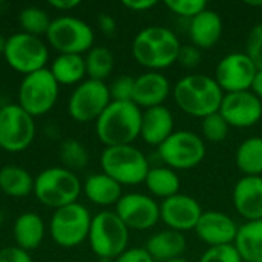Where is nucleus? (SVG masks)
I'll return each instance as SVG.
<instances>
[{
	"label": "nucleus",
	"mask_w": 262,
	"mask_h": 262,
	"mask_svg": "<svg viewBox=\"0 0 262 262\" xmlns=\"http://www.w3.org/2000/svg\"><path fill=\"white\" fill-rule=\"evenodd\" d=\"M175 104L184 114L195 118H206L220 111L224 92L213 77L190 74L177 81L172 89Z\"/></svg>",
	"instance_id": "f257e3e1"
},
{
	"label": "nucleus",
	"mask_w": 262,
	"mask_h": 262,
	"mask_svg": "<svg viewBox=\"0 0 262 262\" xmlns=\"http://www.w3.org/2000/svg\"><path fill=\"white\" fill-rule=\"evenodd\" d=\"M181 43L173 31L164 26H147L132 41V55L138 64L160 72L178 61Z\"/></svg>",
	"instance_id": "f03ea898"
},
{
	"label": "nucleus",
	"mask_w": 262,
	"mask_h": 262,
	"mask_svg": "<svg viewBox=\"0 0 262 262\" xmlns=\"http://www.w3.org/2000/svg\"><path fill=\"white\" fill-rule=\"evenodd\" d=\"M143 111L132 101H111L95 121L98 140L106 147L129 146L141 130Z\"/></svg>",
	"instance_id": "7ed1b4c3"
},
{
	"label": "nucleus",
	"mask_w": 262,
	"mask_h": 262,
	"mask_svg": "<svg viewBox=\"0 0 262 262\" xmlns=\"http://www.w3.org/2000/svg\"><path fill=\"white\" fill-rule=\"evenodd\" d=\"M100 164L103 173L114 178L121 186H137L144 183L150 170L146 155L132 144L106 147L101 154Z\"/></svg>",
	"instance_id": "20e7f679"
},
{
	"label": "nucleus",
	"mask_w": 262,
	"mask_h": 262,
	"mask_svg": "<svg viewBox=\"0 0 262 262\" xmlns=\"http://www.w3.org/2000/svg\"><path fill=\"white\" fill-rule=\"evenodd\" d=\"M88 239L92 252L100 259L115 261L127 250L129 229L115 212L103 210L92 218Z\"/></svg>",
	"instance_id": "39448f33"
},
{
	"label": "nucleus",
	"mask_w": 262,
	"mask_h": 262,
	"mask_svg": "<svg viewBox=\"0 0 262 262\" xmlns=\"http://www.w3.org/2000/svg\"><path fill=\"white\" fill-rule=\"evenodd\" d=\"M81 192L78 177L66 167H49L38 173L34 181L37 200L52 209H60L77 203Z\"/></svg>",
	"instance_id": "423d86ee"
},
{
	"label": "nucleus",
	"mask_w": 262,
	"mask_h": 262,
	"mask_svg": "<svg viewBox=\"0 0 262 262\" xmlns=\"http://www.w3.org/2000/svg\"><path fill=\"white\" fill-rule=\"evenodd\" d=\"M158 149L164 166L173 170H189L200 166L206 158V143L192 130H175Z\"/></svg>",
	"instance_id": "0eeeda50"
},
{
	"label": "nucleus",
	"mask_w": 262,
	"mask_h": 262,
	"mask_svg": "<svg viewBox=\"0 0 262 262\" xmlns=\"http://www.w3.org/2000/svg\"><path fill=\"white\" fill-rule=\"evenodd\" d=\"M60 84L54 78L49 69H40L25 78L18 88V106L26 111L31 117H40L48 114L57 98Z\"/></svg>",
	"instance_id": "6e6552de"
},
{
	"label": "nucleus",
	"mask_w": 262,
	"mask_h": 262,
	"mask_svg": "<svg viewBox=\"0 0 262 262\" xmlns=\"http://www.w3.org/2000/svg\"><path fill=\"white\" fill-rule=\"evenodd\" d=\"M91 221L92 216L89 210L83 204L74 203L54 212L49 223V233L55 244L64 249H72L88 239Z\"/></svg>",
	"instance_id": "1a4fd4ad"
},
{
	"label": "nucleus",
	"mask_w": 262,
	"mask_h": 262,
	"mask_svg": "<svg viewBox=\"0 0 262 262\" xmlns=\"http://www.w3.org/2000/svg\"><path fill=\"white\" fill-rule=\"evenodd\" d=\"M48 41L60 54L81 55L94 48V31L81 18L61 15L51 21L48 29Z\"/></svg>",
	"instance_id": "9d476101"
},
{
	"label": "nucleus",
	"mask_w": 262,
	"mask_h": 262,
	"mask_svg": "<svg viewBox=\"0 0 262 262\" xmlns=\"http://www.w3.org/2000/svg\"><path fill=\"white\" fill-rule=\"evenodd\" d=\"M35 137V123L18 104L0 107V147L6 152H23Z\"/></svg>",
	"instance_id": "9b49d317"
},
{
	"label": "nucleus",
	"mask_w": 262,
	"mask_h": 262,
	"mask_svg": "<svg viewBox=\"0 0 262 262\" xmlns=\"http://www.w3.org/2000/svg\"><path fill=\"white\" fill-rule=\"evenodd\" d=\"M48 58V48L40 40V37H34L25 32H17L8 37L5 60L14 71L29 75L45 69Z\"/></svg>",
	"instance_id": "f8f14e48"
},
{
	"label": "nucleus",
	"mask_w": 262,
	"mask_h": 262,
	"mask_svg": "<svg viewBox=\"0 0 262 262\" xmlns=\"http://www.w3.org/2000/svg\"><path fill=\"white\" fill-rule=\"evenodd\" d=\"M111 101L109 86H106L104 81L88 78L74 89L68 103V111L72 120L78 123L97 121Z\"/></svg>",
	"instance_id": "ddd939ff"
},
{
	"label": "nucleus",
	"mask_w": 262,
	"mask_h": 262,
	"mask_svg": "<svg viewBox=\"0 0 262 262\" xmlns=\"http://www.w3.org/2000/svg\"><path fill=\"white\" fill-rule=\"evenodd\" d=\"M258 68L246 52H232L224 55L215 69V81L224 94L250 91Z\"/></svg>",
	"instance_id": "4468645a"
},
{
	"label": "nucleus",
	"mask_w": 262,
	"mask_h": 262,
	"mask_svg": "<svg viewBox=\"0 0 262 262\" xmlns=\"http://www.w3.org/2000/svg\"><path fill=\"white\" fill-rule=\"evenodd\" d=\"M115 213L129 230H149L160 221V204L144 193H127L120 198Z\"/></svg>",
	"instance_id": "2eb2a0df"
},
{
	"label": "nucleus",
	"mask_w": 262,
	"mask_h": 262,
	"mask_svg": "<svg viewBox=\"0 0 262 262\" xmlns=\"http://www.w3.org/2000/svg\"><path fill=\"white\" fill-rule=\"evenodd\" d=\"M230 127L247 129L256 126L262 118V100L252 91L224 94L218 111Z\"/></svg>",
	"instance_id": "dca6fc26"
},
{
	"label": "nucleus",
	"mask_w": 262,
	"mask_h": 262,
	"mask_svg": "<svg viewBox=\"0 0 262 262\" xmlns=\"http://www.w3.org/2000/svg\"><path fill=\"white\" fill-rule=\"evenodd\" d=\"M201 215V204L193 196L184 193L163 200L160 204V221H163L167 229L177 230L180 233L195 230Z\"/></svg>",
	"instance_id": "f3484780"
},
{
	"label": "nucleus",
	"mask_w": 262,
	"mask_h": 262,
	"mask_svg": "<svg viewBox=\"0 0 262 262\" xmlns=\"http://www.w3.org/2000/svg\"><path fill=\"white\" fill-rule=\"evenodd\" d=\"M238 229L239 227L232 216L223 212L212 210L203 212L193 232L200 241H203L209 247H216L235 244Z\"/></svg>",
	"instance_id": "a211bd4d"
},
{
	"label": "nucleus",
	"mask_w": 262,
	"mask_h": 262,
	"mask_svg": "<svg viewBox=\"0 0 262 262\" xmlns=\"http://www.w3.org/2000/svg\"><path fill=\"white\" fill-rule=\"evenodd\" d=\"M170 92L172 86L164 74L147 71L135 78L132 103L144 111L157 106H164V101L167 100Z\"/></svg>",
	"instance_id": "6ab92c4d"
},
{
	"label": "nucleus",
	"mask_w": 262,
	"mask_h": 262,
	"mask_svg": "<svg viewBox=\"0 0 262 262\" xmlns=\"http://www.w3.org/2000/svg\"><path fill=\"white\" fill-rule=\"evenodd\" d=\"M233 207L247 223L262 220V177H243L232 192Z\"/></svg>",
	"instance_id": "aec40b11"
},
{
	"label": "nucleus",
	"mask_w": 262,
	"mask_h": 262,
	"mask_svg": "<svg viewBox=\"0 0 262 262\" xmlns=\"http://www.w3.org/2000/svg\"><path fill=\"white\" fill-rule=\"evenodd\" d=\"M175 132L173 114L166 106H157L143 111L140 137L149 146L160 147Z\"/></svg>",
	"instance_id": "412c9836"
},
{
	"label": "nucleus",
	"mask_w": 262,
	"mask_h": 262,
	"mask_svg": "<svg viewBox=\"0 0 262 262\" xmlns=\"http://www.w3.org/2000/svg\"><path fill=\"white\" fill-rule=\"evenodd\" d=\"M224 31V23L221 15L213 9H206L190 20L189 37L193 46L203 49L213 48Z\"/></svg>",
	"instance_id": "4be33fe9"
},
{
	"label": "nucleus",
	"mask_w": 262,
	"mask_h": 262,
	"mask_svg": "<svg viewBox=\"0 0 262 262\" xmlns=\"http://www.w3.org/2000/svg\"><path fill=\"white\" fill-rule=\"evenodd\" d=\"M186 247H187V241L184 233L166 229L152 235L147 239L144 249L155 259V262H166L183 258Z\"/></svg>",
	"instance_id": "5701e85b"
},
{
	"label": "nucleus",
	"mask_w": 262,
	"mask_h": 262,
	"mask_svg": "<svg viewBox=\"0 0 262 262\" xmlns=\"http://www.w3.org/2000/svg\"><path fill=\"white\" fill-rule=\"evenodd\" d=\"M45 230H46L45 223L37 213L32 212L21 213L15 220L12 229L15 246L26 252L37 249L45 238Z\"/></svg>",
	"instance_id": "b1692460"
},
{
	"label": "nucleus",
	"mask_w": 262,
	"mask_h": 262,
	"mask_svg": "<svg viewBox=\"0 0 262 262\" xmlns=\"http://www.w3.org/2000/svg\"><path fill=\"white\" fill-rule=\"evenodd\" d=\"M84 195L88 200L97 206H112L120 201L123 196L121 184H118L114 178L106 173L91 175L84 183Z\"/></svg>",
	"instance_id": "393cba45"
},
{
	"label": "nucleus",
	"mask_w": 262,
	"mask_h": 262,
	"mask_svg": "<svg viewBox=\"0 0 262 262\" xmlns=\"http://www.w3.org/2000/svg\"><path fill=\"white\" fill-rule=\"evenodd\" d=\"M233 246L243 262H262V220L243 224Z\"/></svg>",
	"instance_id": "a878e982"
},
{
	"label": "nucleus",
	"mask_w": 262,
	"mask_h": 262,
	"mask_svg": "<svg viewBox=\"0 0 262 262\" xmlns=\"http://www.w3.org/2000/svg\"><path fill=\"white\" fill-rule=\"evenodd\" d=\"M144 184L152 196L161 198V200H167L170 196L178 195L181 189V180L177 170L167 166L150 167L144 180Z\"/></svg>",
	"instance_id": "bb28decb"
},
{
	"label": "nucleus",
	"mask_w": 262,
	"mask_h": 262,
	"mask_svg": "<svg viewBox=\"0 0 262 262\" xmlns=\"http://www.w3.org/2000/svg\"><path fill=\"white\" fill-rule=\"evenodd\" d=\"M34 178L20 166H5L0 169V189L12 198H25L34 192Z\"/></svg>",
	"instance_id": "cd10ccee"
},
{
	"label": "nucleus",
	"mask_w": 262,
	"mask_h": 262,
	"mask_svg": "<svg viewBox=\"0 0 262 262\" xmlns=\"http://www.w3.org/2000/svg\"><path fill=\"white\" fill-rule=\"evenodd\" d=\"M235 163L244 177H262V138H246L236 149Z\"/></svg>",
	"instance_id": "c85d7f7f"
},
{
	"label": "nucleus",
	"mask_w": 262,
	"mask_h": 262,
	"mask_svg": "<svg viewBox=\"0 0 262 262\" xmlns=\"http://www.w3.org/2000/svg\"><path fill=\"white\" fill-rule=\"evenodd\" d=\"M58 84H75L80 83L86 75V64L81 55L60 54L49 69Z\"/></svg>",
	"instance_id": "c756f323"
},
{
	"label": "nucleus",
	"mask_w": 262,
	"mask_h": 262,
	"mask_svg": "<svg viewBox=\"0 0 262 262\" xmlns=\"http://www.w3.org/2000/svg\"><path fill=\"white\" fill-rule=\"evenodd\" d=\"M114 54L104 46H94L84 58L86 74L91 80L104 81L114 69Z\"/></svg>",
	"instance_id": "7c9ffc66"
},
{
	"label": "nucleus",
	"mask_w": 262,
	"mask_h": 262,
	"mask_svg": "<svg viewBox=\"0 0 262 262\" xmlns=\"http://www.w3.org/2000/svg\"><path fill=\"white\" fill-rule=\"evenodd\" d=\"M51 18L48 12L37 6H26L18 14V23L21 28V32L38 37L43 34H48V29L51 26Z\"/></svg>",
	"instance_id": "2f4dec72"
},
{
	"label": "nucleus",
	"mask_w": 262,
	"mask_h": 262,
	"mask_svg": "<svg viewBox=\"0 0 262 262\" xmlns=\"http://www.w3.org/2000/svg\"><path fill=\"white\" fill-rule=\"evenodd\" d=\"M60 158L63 161V164L66 166L68 170H80V169H84L88 161H89V155H88V150L86 147L77 141V140H64L61 143V147H60Z\"/></svg>",
	"instance_id": "473e14b6"
},
{
	"label": "nucleus",
	"mask_w": 262,
	"mask_h": 262,
	"mask_svg": "<svg viewBox=\"0 0 262 262\" xmlns=\"http://www.w3.org/2000/svg\"><path fill=\"white\" fill-rule=\"evenodd\" d=\"M229 130H230V126L227 124V121L223 118V115L220 112L212 114V115L203 118V121H201L203 140H207L210 143L224 141L229 137Z\"/></svg>",
	"instance_id": "72a5a7b5"
},
{
	"label": "nucleus",
	"mask_w": 262,
	"mask_h": 262,
	"mask_svg": "<svg viewBox=\"0 0 262 262\" xmlns=\"http://www.w3.org/2000/svg\"><path fill=\"white\" fill-rule=\"evenodd\" d=\"M166 6L180 17L193 18L207 9V2L204 0H166Z\"/></svg>",
	"instance_id": "f704fd0d"
},
{
	"label": "nucleus",
	"mask_w": 262,
	"mask_h": 262,
	"mask_svg": "<svg viewBox=\"0 0 262 262\" xmlns=\"http://www.w3.org/2000/svg\"><path fill=\"white\" fill-rule=\"evenodd\" d=\"M198 262H243L236 247L230 246H216L209 247L200 258Z\"/></svg>",
	"instance_id": "c9c22d12"
},
{
	"label": "nucleus",
	"mask_w": 262,
	"mask_h": 262,
	"mask_svg": "<svg viewBox=\"0 0 262 262\" xmlns=\"http://www.w3.org/2000/svg\"><path fill=\"white\" fill-rule=\"evenodd\" d=\"M258 69H262V23L255 25L246 40V51Z\"/></svg>",
	"instance_id": "e433bc0d"
},
{
	"label": "nucleus",
	"mask_w": 262,
	"mask_h": 262,
	"mask_svg": "<svg viewBox=\"0 0 262 262\" xmlns=\"http://www.w3.org/2000/svg\"><path fill=\"white\" fill-rule=\"evenodd\" d=\"M135 78L130 75H121L109 86V94L112 101H132Z\"/></svg>",
	"instance_id": "4c0bfd02"
},
{
	"label": "nucleus",
	"mask_w": 262,
	"mask_h": 262,
	"mask_svg": "<svg viewBox=\"0 0 262 262\" xmlns=\"http://www.w3.org/2000/svg\"><path fill=\"white\" fill-rule=\"evenodd\" d=\"M201 60H203V54H201L200 48L193 46L192 43L190 45H181L177 63H180L183 68L193 69L201 63Z\"/></svg>",
	"instance_id": "58836bf2"
},
{
	"label": "nucleus",
	"mask_w": 262,
	"mask_h": 262,
	"mask_svg": "<svg viewBox=\"0 0 262 262\" xmlns=\"http://www.w3.org/2000/svg\"><path fill=\"white\" fill-rule=\"evenodd\" d=\"M0 262H32V259L29 252L21 250L17 246H12L0 250Z\"/></svg>",
	"instance_id": "ea45409f"
},
{
	"label": "nucleus",
	"mask_w": 262,
	"mask_h": 262,
	"mask_svg": "<svg viewBox=\"0 0 262 262\" xmlns=\"http://www.w3.org/2000/svg\"><path fill=\"white\" fill-rule=\"evenodd\" d=\"M114 262H155V259L147 253L144 247L143 249L134 247V249H127Z\"/></svg>",
	"instance_id": "a19ab883"
},
{
	"label": "nucleus",
	"mask_w": 262,
	"mask_h": 262,
	"mask_svg": "<svg viewBox=\"0 0 262 262\" xmlns=\"http://www.w3.org/2000/svg\"><path fill=\"white\" fill-rule=\"evenodd\" d=\"M124 8L134 12H144L157 5V0H123L121 2Z\"/></svg>",
	"instance_id": "79ce46f5"
},
{
	"label": "nucleus",
	"mask_w": 262,
	"mask_h": 262,
	"mask_svg": "<svg viewBox=\"0 0 262 262\" xmlns=\"http://www.w3.org/2000/svg\"><path fill=\"white\" fill-rule=\"evenodd\" d=\"M98 26H100V29H101L104 34H107V35H114L115 31H117V21H115V18H114L112 15H109V14H101V15L98 17Z\"/></svg>",
	"instance_id": "37998d69"
},
{
	"label": "nucleus",
	"mask_w": 262,
	"mask_h": 262,
	"mask_svg": "<svg viewBox=\"0 0 262 262\" xmlns=\"http://www.w3.org/2000/svg\"><path fill=\"white\" fill-rule=\"evenodd\" d=\"M81 2L80 0H51L49 5L55 9H60V11H69V9H74L80 5Z\"/></svg>",
	"instance_id": "c03bdc74"
},
{
	"label": "nucleus",
	"mask_w": 262,
	"mask_h": 262,
	"mask_svg": "<svg viewBox=\"0 0 262 262\" xmlns=\"http://www.w3.org/2000/svg\"><path fill=\"white\" fill-rule=\"evenodd\" d=\"M258 98L262 100V69H258L256 75H255V80L252 83V89H250Z\"/></svg>",
	"instance_id": "a18cd8bd"
},
{
	"label": "nucleus",
	"mask_w": 262,
	"mask_h": 262,
	"mask_svg": "<svg viewBox=\"0 0 262 262\" xmlns=\"http://www.w3.org/2000/svg\"><path fill=\"white\" fill-rule=\"evenodd\" d=\"M6 41L8 38H5L2 34H0V55H5V49H6Z\"/></svg>",
	"instance_id": "49530a36"
},
{
	"label": "nucleus",
	"mask_w": 262,
	"mask_h": 262,
	"mask_svg": "<svg viewBox=\"0 0 262 262\" xmlns=\"http://www.w3.org/2000/svg\"><path fill=\"white\" fill-rule=\"evenodd\" d=\"M246 5H247V6H253V8H256V6H262V0H247V2H246Z\"/></svg>",
	"instance_id": "de8ad7c7"
},
{
	"label": "nucleus",
	"mask_w": 262,
	"mask_h": 262,
	"mask_svg": "<svg viewBox=\"0 0 262 262\" xmlns=\"http://www.w3.org/2000/svg\"><path fill=\"white\" fill-rule=\"evenodd\" d=\"M166 262H190V261H187V259H184V258H177V259H172V261H166Z\"/></svg>",
	"instance_id": "09e8293b"
},
{
	"label": "nucleus",
	"mask_w": 262,
	"mask_h": 262,
	"mask_svg": "<svg viewBox=\"0 0 262 262\" xmlns=\"http://www.w3.org/2000/svg\"><path fill=\"white\" fill-rule=\"evenodd\" d=\"M98 262H114V261H112V259H100Z\"/></svg>",
	"instance_id": "8fccbe9b"
},
{
	"label": "nucleus",
	"mask_w": 262,
	"mask_h": 262,
	"mask_svg": "<svg viewBox=\"0 0 262 262\" xmlns=\"http://www.w3.org/2000/svg\"><path fill=\"white\" fill-rule=\"evenodd\" d=\"M0 221H2V215H0Z\"/></svg>",
	"instance_id": "3c124183"
}]
</instances>
